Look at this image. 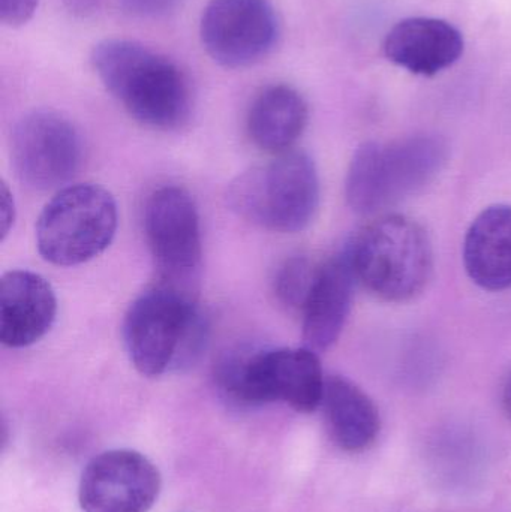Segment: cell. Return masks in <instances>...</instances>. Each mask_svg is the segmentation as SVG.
<instances>
[{
  "mask_svg": "<svg viewBox=\"0 0 511 512\" xmlns=\"http://www.w3.org/2000/svg\"><path fill=\"white\" fill-rule=\"evenodd\" d=\"M0 195H2V201H0V207H2V212H0V218H2V237L5 240V237L11 231L12 225H14L15 207L14 198H12L6 183H2V194Z\"/></svg>",
  "mask_w": 511,
  "mask_h": 512,
  "instance_id": "44dd1931",
  "label": "cell"
},
{
  "mask_svg": "<svg viewBox=\"0 0 511 512\" xmlns=\"http://www.w3.org/2000/svg\"><path fill=\"white\" fill-rule=\"evenodd\" d=\"M447 158V144L435 135L362 144L348 168V206L357 215H378L434 182Z\"/></svg>",
  "mask_w": 511,
  "mask_h": 512,
  "instance_id": "277c9868",
  "label": "cell"
},
{
  "mask_svg": "<svg viewBox=\"0 0 511 512\" xmlns=\"http://www.w3.org/2000/svg\"><path fill=\"white\" fill-rule=\"evenodd\" d=\"M357 283L375 297L402 303L417 297L434 270V251L425 228L402 215L366 225L345 246Z\"/></svg>",
  "mask_w": 511,
  "mask_h": 512,
  "instance_id": "5b68a950",
  "label": "cell"
},
{
  "mask_svg": "<svg viewBox=\"0 0 511 512\" xmlns=\"http://www.w3.org/2000/svg\"><path fill=\"white\" fill-rule=\"evenodd\" d=\"M207 54L228 69H243L266 59L281 35L269 0H209L200 23Z\"/></svg>",
  "mask_w": 511,
  "mask_h": 512,
  "instance_id": "30bf717a",
  "label": "cell"
},
{
  "mask_svg": "<svg viewBox=\"0 0 511 512\" xmlns=\"http://www.w3.org/2000/svg\"><path fill=\"white\" fill-rule=\"evenodd\" d=\"M357 279L347 251L318 265L314 285L303 306V339L312 351H326L338 342L353 301Z\"/></svg>",
  "mask_w": 511,
  "mask_h": 512,
  "instance_id": "5bb4252c",
  "label": "cell"
},
{
  "mask_svg": "<svg viewBox=\"0 0 511 512\" xmlns=\"http://www.w3.org/2000/svg\"><path fill=\"white\" fill-rule=\"evenodd\" d=\"M320 408L330 439L347 453L368 450L380 433L377 406L362 388L344 376L326 378Z\"/></svg>",
  "mask_w": 511,
  "mask_h": 512,
  "instance_id": "2e32d148",
  "label": "cell"
},
{
  "mask_svg": "<svg viewBox=\"0 0 511 512\" xmlns=\"http://www.w3.org/2000/svg\"><path fill=\"white\" fill-rule=\"evenodd\" d=\"M119 215L113 195L99 185L60 189L36 222V246L50 264L74 267L101 255L116 236Z\"/></svg>",
  "mask_w": 511,
  "mask_h": 512,
  "instance_id": "52a82bcc",
  "label": "cell"
},
{
  "mask_svg": "<svg viewBox=\"0 0 511 512\" xmlns=\"http://www.w3.org/2000/svg\"><path fill=\"white\" fill-rule=\"evenodd\" d=\"M57 298L41 274L12 270L0 280V339L8 348H27L53 327Z\"/></svg>",
  "mask_w": 511,
  "mask_h": 512,
  "instance_id": "7c38bea8",
  "label": "cell"
},
{
  "mask_svg": "<svg viewBox=\"0 0 511 512\" xmlns=\"http://www.w3.org/2000/svg\"><path fill=\"white\" fill-rule=\"evenodd\" d=\"M464 264L480 288H511V206L489 207L474 219L465 236Z\"/></svg>",
  "mask_w": 511,
  "mask_h": 512,
  "instance_id": "9a60e30c",
  "label": "cell"
},
{
  "mask_svg": "<svg viewBox=\"0 0 511 512\" xmlns=\"http://www.w3.org/2000/svg\"><path fill=\"white\" fill-rule=\"evenodd\" d=\"M503 405L507 415L511 418V373L503 388Z\"/></svg>",
  "mask_w": 511,
  "mask_h": 512,
  "instance_id": "7402d4cb",
  "label": "cell"
},
{
  "mask_svg": "<svg viewBox=\"0 0 511 512\" xmlns=\"http://www.w3.org/2000/svg\"><path fill=\"white\" fill-rule=\"evenodd\" d=\"M123 11L132 17L159 18L170 14L182 0H119Z\"/></svg>",
  "mask_w": 511,
  "mask_h": 512,
  "instance_id": "d6986e66",
  "label": "cell"
},
{
  "mask_svg": "<svg viewBox=\"0 0 511 512\" xmlns=\"http://www.w3.org/2000/svg\"><path fill=\"white\" fill-rule=\"evenodd\" d=\"M158 468L134 450H110L93 457L78 486L83 512H149L161 492Z\"/></svg>",
  "mask_w": 511,
  "mask_h": 512,
  "instance_id": "8fae6325",
  "label": "cell"
},
{
  "mask_svg": "<svg viewBox=\"0 0 511 512\" xmlns=\"http://www.w3.org/2000/svg\"><path fill=\"white\" fill-rule=\"evenodd\" d=\"M144 231L162 283L189 291L201 267L200 215L186 189H156L144 209Z\"/></svg>",
  "mask_w": 511,
  "mask_h": 512,
  "instance_id": "9c48e42d",
  "label": "cell"
},
{
  "mask_svg": "<svg viewBox=\"0 0 511 512\" xmlns=\"http://www.w3.org/2000/svg\"><path fill=\"white\" fill-rule=\"evenodd\" d=\"M320 203L317 167L308 153L288 150L237 176L228 204L240 218L275 233L305 230Z\"/></svg>",
  "mask_w": 511,
  "mask_h": 512,
  "instance_id": "8992f818",
  "label": "cell"
},
{
  "mask_svg": "<svg viewBox=\"0 0 511 512\" xmlns=\"http://www.w3.org/2000/svg\"><path fill=\"white\" fill-rule=\"evenodd\" d=\"M207 337L206 318L191 292L165 283L143 292L123 319L129 360L147 378L197 363Z\"/></svg>",
  "mask_w": 511,
  "mask_h": 512,
  "instance_id": "7a4b0ae2",
  "label": "cell"
},
{
  "mask_svg": "<svg viewBox=\"0 0 511 512\" xmlns=\"http://www.w3.org/2000/svg\"><path fill=\"white\" fill-rule=\"evenodd\" d=\"M12 167L33 191L68 185L83 162V141L71 120L53 110L24 114L11 135Z\"/></svg>",
  "mask_w": 511,
  "mask_h": 512,
  "instance_id": "ba28073f",
  "label": "cell"
},
{
  "mask_svg": "<svg viewBox=\"0 0 511 512\" xmlns=\"http://www.w3.org/2000/svg\"><path fill=\"white\" fill-rule=\"evenodd\" d=\"M105 89L141 125L177 129L192 113L191 84L168 57L131 39H104L90 56Z\"/></svg>",
  "mask_w": 511,
  "mask_h": 512,
  "instance_id": "6da1fadb",
  "label": "cell"
},
{
  "mask_svg": "<svg viewBox=\"0 0 511 512\" xmlns=\"http://www.w3.org/2000/svg\"><path fill=\"white\" fill-rule=\"evenodd\" d=\"M318 265L305 256H291L276 270L273 288L276 297L290 309L302 312L317 276Z\"/></svg>",
  "mask_w": 511,
  "mask_h": 512,
  "instance_id": "ac0fdd59",
  "label": "cell"
},
{
  "mask_svg": "<svg viewBox=\"0 0 511 512\" xmlns=\"http://www.w3.org/2000/svg\"><path fill=\"white\" fill-rule=\"evenodd\" d=\"M464 36L449 21L413 17L399 21L387 33V59L411 74L432 77L450 68L464 53Z\"/></svg>",
  "mask_w": 511,
  "mask_h": 512,
  "instance_id": "4fadbf2b",
  "label": "cell"
},
{
  "mask_svg": "<svg viewBox=\"0 0 511 512\" xmlns=\"http://www.w3.org/2000/svg\"><path fill=\"white\" fill-rule=\"evenodd\" d=\"M213 378L221 396L233 405L282 402L303 414L320 408L326 385L320 358L308 346H237L219 358Z\"/></svg>",
  "mask_w": 511,
  "mask_h": 512,
  "instance_id": "3957f363",
  "label": "cell"
},
{
  "mask_svg": "<svg viewBox=\"0 0 511 512\" xmlns=\"http://www.w3.org/2000/svg\"><path fill=\"white\" fill-rule=\"evenodd\" d=\"M41 0H0V20L5 26L20 27L35 14Z\"/></svg>",
  "mask_w": 511,
  "mask_h": 512,
  "instance_id": "ffe728a7",
  "label": "cell"
},
{
  "mask_svg": "<svg viewBox=\"0 0 511 512\" xmlns=\"http://www.w3.org/2000/svg\"><path fill=\"white\" fill-rule=\"evenodd\" d=\"M308 117V104L294 87L273 84L255 96L246 125L255 146L281 155L302 137Z\"/></svg>",
  "mask_w": 511,
  "mask_h": 512,
  "instance_id": "e0dca14e",
  "label": "cell"
}]
</instances>
